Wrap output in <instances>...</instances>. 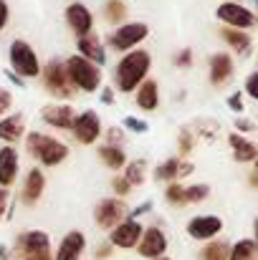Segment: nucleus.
Instances as JSON below:
<instances>
[{"instance_id": "5", "label": "nucleus", "mask_w": 258, "mask_h": 260, "mask_svg": "<svg viewBox=\"0 0 258 260\" xmlns=\"http://www.w3.org/2000/svg\"><path fill=\"white\" fill-rule=\"evenodd\" d=\"M66 74H69V79L76 86H81L84 91H94V88L99 86V69L91 61H86L84 56L69 58L66 61Z\"/></svg>"}, {"instance_id": "28", "label": "nucleus", "mask_w": 258, "mask_h": 260, "mask_svg": "<svg viewBox=\"0 0 258 260\" xmlns=\"http://www.w3.org/2000/svg\"><path fill=\"white\" fill-rule=\"evenodd\" d=\"M223 38H225L228 43H233L236 48H241V51H246V48H248V38H246L243 33H236V30H223Z\"/></svg>"}, {"instance_id": "2", "label": "nucleus", "mask_w": 258, "mask_h": 260, "mask_svg": "<svg viewBox=\"0 0 258 260\" xmlns=\"http://www.w3.org/2000/svg\"><path fill=\"white\" fill-rule=\"evenodd\" d=\"M25 147H28V154H33L38 162H43V165H48V167L64 162V157H66V152H69L61 142H56V139H51V137H46V134H38V132L28 134Z\"/></svg>"}, {"instance_id": "38", "label": "nucleus", "mask_w": 258, "mask_h": 260, "mask_svg": "<svg viewBox=\"0 0 258 260\" xmlns=\"http://www.w3.org/2000/svg\"><path fill=\"white\" fill-rule=\"evenodd\" d=\"M127 126H129V129H137V132H145V129H147L145 121H137V119H127Z\"/></svg>"}, {"instance_id": "27", "label": "nucleus", "mask_w": 258, "mask_h": 260, "mask_svg": "<svg viewBox=\"0 0 258 260\" xmlns=\"http://www.w3.org/2000/svg\"><path fill=\"white\" fill-rule=\"evenodd\" d=\"M101 159L109 167H122L124 165V154L119 149H111V147H101Z\"/></svg>"}, {"instance_id": "22", "label": "nucleus", "mask_w": 258, "mask_h": 260, "mask_svg": "<svg viewBox=\"0 0 258 260\" xmlns=\"http://www.w3.org/2000/svg\"><path fill=\"white\" fill-rule=\"evenodd\" d=\"M231 144H233V154H236V159L248 162V159H253V157H256V147H253L251 142L241 139L238 134H233V137H231Z\"/></svg>"}, {"instance_id": "33", "label": "nucleus", "mask_w": 258, "mask_h": 260, "mask_svg": "<svg viewBox=\"0 0 258 260\" xmlns=\"http://www.w3.org/2000/svg\"><path fill=\"white\" fill-rule=\"evenodd\" d=\"M8 18H10V10H8V3L0 0V30L8 25Z\"/></svg>"}, {"instance_id": "29", "label": "nucleus", "mask_w": 258, "mask_h": 260, "mask_svg": "<svg viewBox=\"0 0 258 260\" xmlns=\"http://www.w3.org/2000/svg\"><path fill=\"white\" fill-rule=\"evenodd\" d=\"M167 197H170L172 202H187V189L180 187V184H172L170 189H167Z\"/></svg>"}, {"instance_id": "15", "label": "nucleus", "mask_w": 258, "mask_h": 260, "mask_svg": "<svg viewBox=\"0 0 258 260\" xmlns=\"http://www.w3.org/2000/svg\"><path fill=\"white\" fill-rule=\"evenodd\" d=\"M220 228H223V222H220L218 217H195V220L190 222L187 233H190L192 238H197V240H205V238L218 235Z\"/></svg>"}, {"instance_id": "11", "label": "nucleus", "mask_w": 258, "mask_h": 260, "mask_svg": "<svg viewBox=\"0 0 258 260\" xmlns=\"http://www.w3.org/2000/svg\"><path fill=\"white\" fill-rule=\"evenodd\" d=\"M122 217H124V205L117 202V200H104L96 207V222L101 228H114Z\"/></svg>"}, {"instance_id": "23", "label": "nucleus", "mask_w": 258, "mask_h": 260, "mask_svg": "<svg viewBox=\"0 0 258 260\" xmlns=\"http://www.w3.org/2000/svg\"><path fill=\"white\" fill-rule=\"evenodd\" d=\"M137 101H139V106L142 109H155L157 106V84L155 81H147L145 86L139 88V93H137Z\"/></svg>"}, {"instance_id": "32", "label": "nucleus", "mask_w": 258, "mask_h": 260, "mask_svg": "<svg viewBox=\"0 0 258 260\" xmlns=\"http://www.w3.org/2000/svg\"><path fill=\"white\" fill-rule=\"evenodd\" d=\"M205 194H208V187L205 184H197V187L187 189V200H203Z\"/></svg>"}, {"instance_id": "21", "label": "nucleus", "mask_w": 258, "mask_h": 260, "mask_svg": "<svg viewBox=\"0 0 258 260\" xmlns=\"http://www.w3.org/2000/svg\"><path fill=\"white\" fill-rule=\"evenodd\" d=\"M79 48H81V53H84L86 61H96V63H101V61H104V51H101V46H99V41H96V38L84 36V38L79 41Z\"/></svg>"}, {"instance_id": "25", "label": "nucleus", "mask_w": 258, "mask_h": 260, "mask_svg": "<svg viewBox=\"0 0 258 260\" xmlns=\"http://www.w3.org/2000/svg\"><path fill=\"white\" fill-rule=\"evenodd\" d=\"M253 255H256V243H251V240H241V243L233 248L231 260H253Z\"/></svg>"}, {"instance_id": "30", "label": "nucleus", "mask_w": 258, "mask_h": 260, "mask_svg": "<svg viewBox=\"0 0 258 260\" xmlns=\"http://www.w3.org/2000/svg\"><path fill=\"white\" fill-rule=\"evenodd\" d=\"M106 15H109V20H122L124 18V5L122 3H109L106 5Z\"/></svg>"}, {"instance_id": "18", "label": "nucleus", "mask_w": 258, "mask_h": 260, "mask_svg": "<svg viewBox=\"0 0 258 260\" xmlns=\"http://www.w3.org/2000/svg\"><path fill=\"white\" fill-rule=\"evenodd\" d=\"M43 119L51 126L69 129V126H74V109L71 106H46L43 109Z\"/></svg>"}, {"instance_id": "43", "label": "nucleus", "mask_w": 258, "mask_h": 260, "mask_svg": "<svg viewBox=\"0 0 258 260\" xmlns=\"http://www.w3.org/2000/svg\"><path fill=\"white\" fill-rule=\"evenodd\" d=\"M256 240H258V222H256Z\"/></svg>"}, {"instance_id": "34", "label": "nucleus", "mask_w": 258, "mask_h": 260, "mask_svg": "<svg viewBox=\"0 0 258 260\" xmlns=\"http://www.w3.org/2000/svg\"><path fill=\"white\" fill-rule=\"evenodd\" d=\"M246 88H248V93H251L253 99H258V74H253V76L248 79V84H246Z\"/></svg>"}, {"instance_id": "35", "label": "nucleus", "mask_w": 258, "mask_h": 260, "mask_svg": "<svg viewBox=\"0 0 258 260\" xmlns=\"http://www.w3.org/2000/svg\"><path fill=\"white\" fill-rule=\"evenodd\" d=\"M129 182H142V165H132V170H129Z\"/></svg>"}, {"instance_id": "10", "label": "nucleus", "mask_w": 258, "mask_h": 260, "mask_svg": "<svg viewBox=\"0 0 258 260\" xmlns=\"http://www.w3.org/2000/svg\"><path fill=\"white\" fill-rule=\"evenodd\" d=\"M74 134H76L79 142L91 144V142L96 139V134H99V116L91 114V111H86V114H81V116H76V121H74Z\"/></svg>"}, {"instance_id": "42", "label": "nucleus", "mask_w": 258, "mask_h": 260, "mask_svg": "<svg viewBox=\"0 0 258 260\" xmlns=\"http://www.w3.org/2000/svg\"><path fill=\"white\" fill-rule=\"evenodd\" d=\"M251 182H253V184H258V172L253 174V177H251Z\"/></svg>"}, {"instance_id": "8", "label": "nucleus", "mask_w": 258, "mask_h": 260, "mask_svg": "<svg viewBox=\"0 0 258 260\" xmlns=\"http://www.w3.org/2000/svg\"><path fill=\"white\" fill-rule=\"evenodd\" d=\"M218 18L225 20V23H231V25H238V28H251V25H253V15H251L246 8L236 5V3L220 5V8H218Z\"/></svg>"}, {"instance_id": "6", "label": "nucleus", "mask_w": 258, "mask_h": 260, "mask_svg": "<svg viewBox=\"0 0 258 260\" xmlns=\"http://www.w3.org/2000/svg\"><path fill=\"white\" fill-rule=\"evenodd\" d=\"M147 36V25L145 23H132V25H122L114 36H111V46L117 51H127L132 46H137L142 38Z\"/></svg>"}, {"instance_id": "19", "label": "nucleus", "mask_w": 258, "mask_h": 260, "mask_svg": "<svg viewBox=\"0 0 258 260\" xmlns=\"http://www.w3.org/2000/svg\"><path fill=\"white\" fill-rule=\"evenodd\" d=\"M43 187H46V179H43L41 170H31L25 174V182H23V202L33 205L43 194Z\"/></svg>"}, {"instance_id": "44", "label": "nucleus", "mask_w": 258, "mask_h": 260, "mask_svg": "<svg viewBox=\"0 0 258 260\" xmlns=\"http://www.w3.org/2000/svg\"><path fill=\"white\" fill-rule=\"evenodd\" d=\"M160 260H167V258H160Z\"/></svg>"}, {"instance_id": "4", "label": "nucleus", "mask_w": 258, "mask_h": 260, "mask_svg": "<svg viewBox=\"0 0 258 260\" xmlns=\"http://www.w3.org/2000/svg\"><path fill=\"white\" fill-rule=\"evenodd\" d=\"M8 56H10V66H13V71H15V74L28 76V79L41 74L38 56H36V51H33L25 41H13V43H10Z\"/></svg>"}, {"instance_id": "17", "label": "nucleus", "mask_w": 258, "mask_h": 260, "mask_svg": "<svg viewBox=\"0 0 258 260\" xmlns=\"http://www.w3.org/2000/svg\"><path fill=\"white\" fill-rule=\"evenodd\" d=\"M165 248H167L165 235H162L157 228H152V230H147V235L142 238L139 253H142L145 258H157V255H162V253H165Z\"/></svg>"}, {"instance_id": "3", "label": "nucleus", "mask_w": 258, "mask_h": 260, "mask_svg": "<svg viewBox=\"0 0 258 260\" xmlns=\"http://www.w3.org/2000/svg\"><path fill=\"white\" fill-rule=\"evenodd\" d=\"M147 69H150V56H147L145 51H134V53H129V56L119 63V69H117L119 88H122V91H132V88L145 79Z\"/></svg>"}, {"instance_id": "40", "label": "nucleus", "mask_w": 258, "mask_h": 260, "mask_svg": "<svg viewBox=\"0 0 258 260\" xmlns=\"http://www.w3.org/2000/svg\"><path fill=\"white\" fill-rule=\"evenodd\" d=\"M187 61H190V53H187V51H185V53H182V56H180V63H187Z\"/></svg>"}, {"instance_id": "24", "label": "nucleus", "mask_w": 258, "mask_h": 260, "mask_svg": "<svg viewBox=\"0 0 258 260\" xmlns=\"http://www.w3.org/2000/svg\"><path fill=\"white\" fill-rule=\"evenodd\" d=\"M187 172H190V165H180V162L170 159L167 165H162V167L157 170V177H160V179H170V177H177V174H187Z\"/></svg>"}, {"instance_id": "14", "label": "nucleus", "mask_w": 258, "mask_h": 260, "mask_svg": "<svg viewBox=\"0 0 258 260\" xmlns=\"http://www.w3.org/2000/svg\"><path fill=\"white\" fill-rule=\"evenodd\" d=\"M66 20H69V25L84 38L89 36V30H91V13L86 10L81 3H74L69 10H66Z\"/></svg>"}, {"instance_id": "39", "label": "nucleus", "mask_w": 258, "mask_h": 260, "mask_svg": "<svg viewBox=\"0 0 258 260\" xmlns=\"http://www.w3.org/2000/svg\"><path fill=\"white\" fill-rule=\"evenodd\" d=\"M231 109H236V111H241V109H243V104H241V96H233V99H231Z\"/></svg>"}, {"instance_id": "16", "label": "nucleus", "mask_w": 258, "mask_h": 260, "mask_svg": "<svg viewBox=\"0 0 258 260\" xmlns=\"http://www.w3.org/2000/svg\"><path fill=\"white\" fill-rule=\"evenodd\" d=\"M139 235H142V225L139 222H124V225H119L111 233V243L119 245V248H132V245H137Z\"/></svg>"}, {"instance_id": "9", "label": "nucleus", "mask_w": 258, "mask_h": 260, "mask_svg": "<svg viewBox=\"0 0 258 260\" xmlns=\"http://www.w3.org/2000/svg\"><path fill=\"white\" fill-rule=\"evenodd\" d=\"M18 174V152L13 147H3L0 149V187H10L15 182Z\"/></svg>"}, {"instance_id": "13", "label": "nucleus", "mask_w": 258, "mask_h": 260, "mask_svg": "<svg viewBox=\"0 0 258 260\" xmlns=\"http://www.w3.org/2000/svg\"><path fill=\"white\" fill-rule=\"evenodd\" d=\"M81 253H84V235L81 233H69L59 245L56 260H79Z\"/></svg>"}, {"instance_id": "20", "label": "nucleus", "mask_w": 258, "mask_h": 260, "mask_svg": "<svg viewBox=\"0 0 258 260\" xmlns=\"http://www.w3.org/2000/svg\"><path fill=\"white\" fill-rule=\"evenodd\" d=\"M231 58L225 56V53H220V56H213V69H210V79H213V84H223L228 76H231Z\"/></svg>"}, {"instance_id": "26", "label": "nucleus", "mask_w": 258, "mask_h": 260, "mask_svg": "<svg viewBox=\"0 0 258 260\" xmlns=\"http://www.w3.org/2000/svg\"><path fill=\"white\" fill-rule=\"evenodd\" d=\"M200 260H228V245L225 243H210L203 250Z\"/></svg>"}, {"instance_id": "31", "label": "nucleus", "mask_w": 258, "mask_h": 260, "mask_svg": "<svg viewBox=\"0 0 258 260\" xmlns=\"http://www.w3.org/2000/svg\"><path fill=\"white\" fill-rule=\"evenodd\" d=\"M10 106H13V96H10L5 88H0V116H3Z\"/></svg>"}, {"instance_id": "36", "label": "nucleus", "mask_w": 258, "mask_h": 260, "mask_svg": "<svg viewBox=\"0 0 258 260\" xmlns=\"http://www.w3.org/2000/svg\"><path fill=\"white\" fill-rule=\"evenodd\" d=\"M5 210H8V189L0 187V217H5Z\"/></svg>"}, {"instance_id": "7", "label": "nucleus", "mask_w": 258, "mask_h": 260, "mask_svg": "<svg viewBox=\"0 0 258 260\" xmlns=\"http://www.w3.org/2000/svg\"><path fill=\"white\" fill-rule=\"evenodd\" d=\"M69 74H66V66H61L59 61H51L46 66V86L48 91H53L56 96H69L71 88H69Z\"/></svg>"}, {"instance_id": "37", "label": "nucleus", "mask_w": 258, "mask_h": 260, "mask_svg": "<svg viewBox=\"0 0 258 260\" xmlns=\"http://www.w3.org/2000/svg\"><path fill=\"white\" fill-rule=\"evenodd\" d=\"M114 189H117L119 194H124V192L129 189V182H127V179H114Z\"/></svg>"}, {"instance_id": "12", "label": "nucleus", "mask_w": 258, "mask_h": 260, "mask_svg": "<svg viewBox=\"0 0 258 260\" xmlns=\"http://www.w3.org/2000/svg\"><path fill=\"white\" fill-rule=\"evenodd\" d=\"M23 132H25V119H23V114H10V116L0 119V139H3V142L13 144V142H18V139L23 137Z\"/></svg>"}, {"instance_id": "1", "label": "nucleus", "mask_w": 258, "mask_h": 260, "mask_svg": "<svg viewBox=\"0 0 258 260\" xmlns=\"http://www.w3.org/2000/svg\"><path fill=\"white\" fill-rule=\"evenodd\" d=\"M13 258L15 260H53L51 258V243L48 235L41 230H31L18 235L15 248H13Z\"/></svg>"}, {"instance_id": "41", "label": "nucleus", "mask_w": 258, "mask_h": 260, "mask_svg": "<svg viewBox=\"0 0 258 260\" xmlns=\"http://www.w3.org/2000/svg\"><path fill=\"white\" fill-rule=\"evenodd\" d=\"M0 260H8V250H5L3 245H0Z\"/></svg>"}]
</instances>
